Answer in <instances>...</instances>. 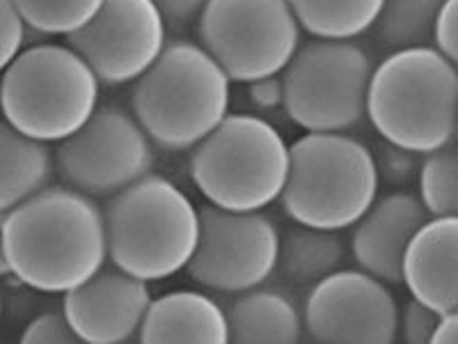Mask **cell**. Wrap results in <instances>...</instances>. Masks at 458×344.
<instances>
[{"instance_id":"6da1fadb","label":"cell","mask_w":458,"mask_h":344,"mask_svg":"<svg viewBox=\"0 0 458 344\" xmlns=\"http://www.w3.org/2000/svg\"><path fill=\"white\" fill-rule=\"evenodd\" d=\"M10 271L39 294H67L108 262L104 209L67 184H48L3 220Z\"/></svg>"},{"instance_id":"7a4b0ae2","label":"cell","mask_w":458,"mask_h":344,"mask_svg":"<svg viewBox=\"0 0 458 344\" xmlns=\"http://www.w3.org/2000/svg\"><path fill=\"white\" fill-rule=\"evenodd\" d=\"M101 209L110 264L145 282L186 271L199 239V209L177 184L149 172Z\"/></svg>"},{"instance_id":"3957f363","label":"cell","mask_w":458,"mask_h":344,"mask_svg":"<svg viewBox=\"0 0 458 344\" xmlns=\"http://www.w3.org/2000/svg\"><path fill=\"white\" fill-rule=\"evenodd\" d=\"M232 81L198 42H167L140 79L133 81L131 113L154 145L193 150L229 115Z\"/></svg>"},{"instance_id":"277c9868","label":"cell","mask_w":458,"mask_h":344,"mask_svg":"<svg viewBox=\"0 0 458 344\" xmlns=\"http://www.w3.org/2000/svg\"><path fill=\"white\" fill-rule=\"evenodd\" d=\"M456 64L433 47L399 48L374 64L367 120L383 141L428 154L456 141Z\"/></svg>"},{"instance_id":"5b68a950","label":"cell","mask_w":458,"mask_h":344,"mask_svg":"<svg viewBox=\"0 0 458 344\" xmlns=\"http://www.w3.org/2000/svg\"><path fill=\"white\" fill-rule=\"evenodd\" d=\"M378 172L365 142L342 131H305L289 145V172L277 202L292 223L353 228L378 198Z\"/></svg>"},{"instance_id":"8992f818","label":"cell","mask_w":458,"mask_h":344,"mask_svg":"<svg viewBox=\"0 0 458 344\" xmlns=\"http://www.w3.org/2000/svg\"><path fill=\"white\" fill-rule=\"evenodd\" d=\"M101 83L79 53L51 39L23 47L0 73V115L47 145L64 141L99 108Z\"/></svg>"},{"instance_id":"52a82bcc","label":"cell","mask_w":458,"mask_h":344,"mask_svg":"<svg viewBox=\"0 0 458 344\" xmlns=\"http://www.w3.org/2000/svg\"><path fill=\"white\" fill-rule=\"evenodd\" d=\"M191 179L208 204L229 211H261L282 195L289 142L255 113H229L191 150Z\"/></svg>"},{"instance_id":"ba28073f","label":"cell","mask_w":458,"mask_h":344,"mask_svg":"<svg viewBox=\"0 0 458 344\" xmlns=\"http://www.w3.org/2000/svg\"><path fill=\"white\" fill-rule=\"evenodd\" d=\"M374 60L355 39H317L301 44L282 69L284 113L305 131L349 133L367 117Z\"/></svg>"},{"instance_id":"9c48e42d","label":"cell","mask_w":458,"mask_h":344,"mask_svg":"<svg viewBox=\"0 0 458 344\" xmlns=\"http://www.w3.org/2000/svg\"><path fill=\"white\" fill-rule=\"evenodd\" d=\"M195 26L198 44L232 83L282 73L302 44L286 0H208Z\"/></svg>"},{"instance_id":"30bf717a","label":"cell","mask_w":458,"mask_h":344,"mask_svg":"<svg viewBox=\"0 0 458 344\" xmlns=\"http://www.w3.org/2000/svg\"><path fill=\"white\" fill-rule=\"evenodd\" d=\"M63 184L94 200H106L149 175L154 142L136 115L120 104H104L53 151Z\"/></svg>"},{"instance_id":"8fae6325","label":"cell","mask_w":458,"mask_h":344,"mask_svg":"<svg viewBox=\"0 0 458 344\" xmlns=\"http://www.w3.org/2000/svg\"><path fill=\"white\" fill-rule=\"evenodd\" d=\"M280 228L261 211H229L204 204L199 209V239L186 266L202 289L236 297L266 285L277 273Z\"/></svg>"},{"instance_id":"7c38bea8","label":"cell","mask_w":458,"mask_h":344,"mask_svg":"<svg viewBox=\"0 0 458 344\" xmlns=\"http://www.w3.org/2000/svg\"><path fill=\"white\" fill-rule=\"evenodd\" d=\"M399 303L390 285L362 269H337L310 287L302 333L321 344L396 342Z\"/></svg>"},{"instance_id":"4fadbf2b","label":"cell","mask_w":458,"mask_h":344,"mask_svg":"<svg viewBox=\"0 0 458 344\" xmlns=\"http://www.w3.org/2000/svg\"><path fill=\"white\" fill-rule=\"evenodd\" d=\"M101 85L133 83L167 44V26L151 0H104L81 30L64 37Z\"/></svg>"},{"instance_id":"5bb4252c","label":"cell","mask_w":458,"mask_h":344,"mask_svg":"<svg viewBox=\"0 0 458 344\" xmlns=\"http://www.w3.org/2000/svg\"><path fill=\"white\" fill-rule=\"evenodd\" d=\"M151 298L149 282L104 264L83 285L63 294V310L81 342L124 344L138 340Z\"/></svg>"},{"instance_id":"9a60e30c","label":"cell","mask_w":458,"mask_h":344,"mask_svg":"<svg viewBox=\"0 0 458 344\" xmlns=\"http://www.w3.org/2000/svg\"><path fill=\"white\" fill-rule=\"evenodd\" d=\"M431 216L415 194L396 188L378 195L353 225L349 253L358 269L386 285H401V260L415 232Z\"/></svg>"},{"instance_id":"2e32d148","label":"cell","mask_w":458,"mask_h":344,"mask_svg":"<svg viewBox=\"0 0 458 344\" xmlns=\"http://www.w3.org/2000/svg\"><path fill=\"white\" fill-rule=\"evenodd\" d=\"M401 285L436 313L458 310V216H431L401 260Z\"/></svg>"},{"instance_id":"e0dca14e","label":"cell","mask_w":458,"mask_h":344,"mask_svg":"<svg viewBox=\"0 0 458 344\" xmlns=\"http://www.w3.org/2000/svg\"><path fill=\"white\" fill-rule=\"evenodd\" d=\"M142 344H227V313L198 289H174L151 298L138 331Z\"/></svg>"},{"instance_id":"ac0fdd59","label":"cell","mask_w":458,"mask_h":344,"mask_svg":"<svg viewBox=\"0 0 458 344\" xmlns=\"http://www.w3.org/2000/svg\"><path fill=\"white\" fill-rule=\"evenodd\" d=\"M229 342L293 344L302 340V310L276 287H255L236 294L227 310Z\"/></svg>"},{"instance_id":"d6986e66","label":"cell","mask_w":458,"mask_h":344,"mask_svg":"<svg viewBox=\"0 0 458 344\" xmlns=\"http://www.w3.org/2000/svg\"><path fill=\"white\" fill-rule=\"evenodd\" d=\"M53 175L51 147L16 131L0 115V216L48 186Z\"/></svg>"},{"instance_id":"ffe728a7","label":"cell","mask_w":458,"mask_h":344,"mask_svg":"<svg viewBox=\"0 0 458 344\" xmlns=\"http://www.w3.org/2000/svg\"><path fill=\"white\" fill-rule=\"evenodd\" d=\"M349 244L342 232L292 223L280 235L277 271L293 287H312L342 269Z\"/></svg>"},{"instance_id":"44dd1931","label":"cell","mask_w":458,"mask_h":344,"mask_svg":"<svg viewBox=\"0 0 458 344\" xmlns=\"http://www.w3.org/2000/svg\"><path fill=\"white\" fill-rule=\"evenodd\" d=\"M302 32L317 39H355L371 30L386 0H286Z\"/></svg>"},{"instance_id":"7402d4cb","label":"cell","mask_w":458,"mask_h":344,"mask_svg":"<svg viewBox=\"0 0 458 344\" xmlns=\"http://www.w3.org/2000/svg\"><path fill=\"white\" fill-rule=\"evenodd\" d=\"M440 5L443 0H386L371 30L392 51L431 47L433 22Z\"/></svg>"},{"instance_id":"603a6c76","label":"cell","mask_w":458,"mask_h":344,"mask_svg":"<svg viewBox=\"0 0 458 344\" xmlns=\"http://www.w3.org/2000/svg\"><path fill=\"white\" fill-rule=\"evenodd\" d=\"M420 202L428 216H458V154L456 141L422 154L420 172Z\"/></svg>"},{"instance_id":"cb8c5ba5","label":"cell","mask_w":458,"mask_h":344,"mask_svg":"<svg viewBox=\"0 0 458 344\" xmlns=\"http://www.w3.org/2000/svg\"><path fill=\"white\" fill-rule=\"evenodd\" d=\"M30 30L44 37H67L92 19L104 0H14Z\"/></svg>"},{"instance_id":"d4e9b609","label":"cell","mask_w":458,"mask_h":344,"mask_svg":"<svg viewBox=\"0 0 458 344\" xmlns=\"http://www.w3.org/2000/svg\"><path fill=\"white\" fill-rule=\"evenodd\" d=\"M371 154H374L378 182L392 188H403L406 184H411L417 177L420 163H422V154L383 141V138H380L378 147L371 150Z\"/></svg>"},{"instance_id":"484cf974","label":"cell","mask_w":458,"mask_h":344,"mask_svg":"<svg viewBox=\"0 0 458 344\" xmlns=\"http://www.w3.org/2000/svg\"><path fill=\"white\" fill-rule=\"evenodd\" d=\"M23 344H73L81 342L79 335L73 333L64 310H47L37 314L21 333Z\"/></svg>"},{"instance_id":"4316f807","label":"cell","mask_w":458,"mask_h":344,"mask_svg":"<svg viewBox=\"0 0 458 344\" xmlns=\"http://www.w3.org/2000/svg\"><path fill=\"white\" fill-rule=\"evenodd\" d=\"M437 317H440V313L415 301V298H408L406 305L399 308L396 340H403L406 344H428Z\"/></svg>"},{"instance_id":"83f0119b","label":"cell","mask_w":458,"mask_h":344,"mask_svg":"<svg viewBox=\"0 0 458 344\" xmlns=\"http://www.w3.org/2000/svg\"><path fill=\"white\" fill-rule=\"evenodd\" d=\"M26 47V23L14 0H0V73Z\"/></svg>"},{"instance_id":"f1b7e54d","label":"cell","mask_w":458,"mask_h":344,"mask_svg":"<svg viewBox=\"0 0 458 344\" xmlns=\"http://www.w3.org/2000/svg\"><path fill=\"white\" fill-rule=\"evenodd\" d=\"M431 47L449 63L456 64L458 60V0H443L433 22Z\"/></svg>"},{"instance_id":"f546056e","label":"cell","mask_w":458,"mask_h":344,"mask_svg":"<svg viewBox=\"0 0 458 344\" xmlns=\"http://www.w3.org/2000/svg\"><path fill=\"white\" fill-rule=\"evenodd\" d=\"M245 99L259 117L271 113H284V85H282L280 73L245 83Z\"/></svg>"},{"instance_id":"4dcf8cb0","label":"cell","mask_w":458,"mask_h":344,"mask_svg":"<svg viewBox=\"0 0 458 344\" xmlns=\"http://www.w3.org/2000/svg\"><path fill=\"white\" fill-rule=\"evenodd\" d=\"M151 3L165 19L167 30L182 32L198 22L208 0H151Z\"/></svg>"},{"instance_id":"1f68e13d","label":"cell","mask_w":458,"mask_h":344,"mask_svg":"<svg viewBox=\"0 0 458 344\" xmlns=\"http://www.w3.org/2000/svg\"><path fill=\"white\" fill-rule=\"evenodd\" d=\"M458 342V310H449L437 317L436 329L428 344H456Z\"/></svg>"},{"instance_id":"d6a6232c","label":"cell","mask_w":458,"mask_h":344,"mask_svg":"<svg viewBox=\"0 0 458 344\" xmlns=\"http://www.w3.org/2000/svg\"><path fill=\"white\" fill-rule=\"evenodd\" d=\"M5 216H0V278L12 276L10 264H7V255H5V244H3V220H5Z\"/></svg>"},{"instance_id":"836d02e7","label":"cell","mask_w":458,"mask_h":344,"mask_svg":"<svg viewBox=\"0 0 458 344\" xmlns=\"http://www.w3.org/2000/svg\"><path fill=\"white\" fill-rule=\"evenodd\" d=\"M0 317H3V294H0Z\"/></svg>"}]
</instances>
